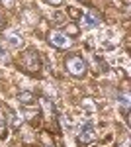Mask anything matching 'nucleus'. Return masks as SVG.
<instances>
[{"label":"nucleus","mask_w":131,"mask_h":147,"mask_svg":"<svg viewBox=\"0 0 131 147\" xmlns=\"http://www.w3.org/2000/svg\"><path fill=\"white\" fill-rule=\"evenodd\" d=\"M0 59H8V47L4 45V41H0Z\"/></svg>","instance_id":"obj_12"},{"label":"nucleus","mask_w":131,"mask_h":147,"mask_svg":"<svg viewBox=\"0 0 131 147\" xmlns=\"http://www.w3.org/2000/svg\"><path fill=\"white\" fill-rule=\"evenodd\" d=\"M2 22H4V20H2V16H0V30L4 28V24H2Z\"/></svg>","instance_id":"obj_17"},{"label":"nucleus","mask_w":131,"mask_h":147,"mask_svg":"<svg viewBox=\"0 0 131 147\" xmlns=\"http://www.w3.org/2000/svg\"><path fill=\"white\" fill-rule=\"evenodd\" d=\"M0 2H2V4H4L6 8H10V6H14V0H0Z\"/></svg>","instance_id":"obj_14"},{"label":"nucleus","mask_w":131,"mask_h":147,"mask_svg":"<svg viewBox=\"0 0 131 147\" xmlns=\"http://www.w3.org/2000/svg\"><path fill=\"white\" fill-rule=\"evenodd\" d=\"M118 100H120V104L123 106V112H127V108L131 106V98H129V92H125V90H121L120 92V96H118Z\"/></svg>","instance_id":"obj_8"},{"label":"nucleus","mask_w":131,"mask_h":147,"mask_svg":"<svg viewBox=\"0 0 131 147\" xmlns=\"http://www.w3.org/2000/svg\"><path fill=\"white\" fill-rule=\"evenodd\" d=\"M100 22H102V18H100L98 12L94 10H88L82 14V24H84V28H88V30H92V28H98Z\"/></svg>","instance_id":"obj_5"},{"label":"nucleus","mask_w":131,"mask_h":147,"mask_svg":"<svg viewBox=\"0 0 131 147\" xmlns=\"http://www.w3.org/2000/svg\"><path fill=\"white\" fill-rule=\"evenodd\" d=\"M45 2H47L49 6H61V4H63V0H45Z\"/></svg>","instance_id":"obj_13"},{"label":"nucleus","mask_w":131,"mask_h":147,"mask_svg":"<svg viewBox=\"0 0 131 147\" xmlns=\"http://www.w3.org/2000/svg\"><path fill=\"white\" fill-rule=\"evenodd\" d=\"M65 65H67V71H69L73 77H77V79L84 77V73H86V63H84V59H82V57H78V55L67 57Z\"/></svg>","instance_id":"obj_1"},{"label":"nucleus","mask_w":131,"mask_h":147,"mask_svg":"<svg viewBox=\"0 0 131 147\" xmlns=\"http://www.w3.org/2000/svg\"><path fill=\"white\" fill-rule=\"evenodd\" d=\"M4 45L10 47V49H20V47L24 45V37L18 34H6V37H4Z\"/></svg>","instance_id":"obj_6"},{"label":"nucleus","mask_w":131,"mask_h":147,"mask_svg":"<svg viewBox=\"0 0 131 147\" xmlns=\"http://www.w3.org/2000/svg\"><path fill=\"white\" fill-rule=\"evenodd\" d=\"M18 100H20L22 106H33V104H35V96H33V92H30V90H22L18 94Z\"/></svg>","instance_id":"obj_7"},{"label":"nucleus","mask_w":131,"mask_h":147,"mask_svg":"<svg viewBox=\"0 0 131 147\" xmlns=\"http://www.w3.org/2000/svg\"><path fill=\"white\" fill-rule=\"evenodd\" d=\"M22 116H16V114H14V116H12V127H14V129H18V127H20V125H22Z\"/></svg>","instance_id":"obj_11"},{"label":"nucleus","mask_w":131,"mask_h":147,"mask_svg":"<svg viewBox=\"0 0 131 147\" xmlns=\"http://www.w3.org/2000/svg\"><path fill=\"white\" fill-rule=\"evenodd\" d=\"M84 104H86L88 110H94V106H92V102H90V100H84Z\"/></svg>","instance_id":"obj_15"},{"label":"nucleus","mask_w":131,"mask_h":147,"mask_svg":"<svg viewBox=\"0 0 131 147\" xmlns=\"http://www.w3.org/2000/svg\"><path fill=\"white\" fill-rule=\"evenodd\" d=\"M94 139H96L94 124H92V122H86V124H84L82 127H80V129H78V134H77V143L82 147V145H88V143H92Z\"/></svg>","instance_id":"obj_2"},{"label":"nucleus","mask_w":131,"mask_h":147,"mask_svg":"<svg viewBox=\"0 0 131 147\" xmlns=\"http://www.w3.org/2000/svg\"><path fill=\"white\" fill-rule=\"evenodd\" d=\"M49 41H51V45L61 47V49H65V47L71 45V39H69L63 32H59V30H55V32H51V34H49Z\"/></svg>","instance_id":"obj_4"},{"label":"nucleus","mask_w":131,"mask_h":147,"mask_svg":"<svg viewBox=\"0 0 131 147\" xmlns=\"http://www.w3.org/2000/svg\"><path fill=\"white\" fill-rule=\"evenodd\" d=\"M22 63L24 67L28 69V71H39L41 67V59H39V53L35 51V49H28L22 57Z\"/></svg>","instance_id":"obj_3"},{"label":"nucleus","mask_w":131,"mask_h":147,"mask_svg":"<svg viewBox=\"0 0 131 147\" xmlns=\"http://www.w3.org/2000/svg\"><path fill=\"white\" fill-rule=\"evenodd\" d=\"M127 145H129V139H125V141L121 143V147H127Z\"/></svg>","instance_id":"obj_16"},{"label":"nucleus","mask_w":131,"mask_h":147,"mask_svg":"<svg viewBox=\"0 0 131 147\" xmlns=\"http://www.w3.org/2000/svg\"><path fill=\"white\" fill-rule=\"evenodd\" d=\"M78 32H80V30H78L77 24H71V22H69V26H67V30L63 32V34H65L67 37H71V35L75 37V35H78Z\"/></svg>","instance_id":"obj_9"},{"label":"nucleus","mask_w":131,"mask_h":147,"mask_svg":"<svg viewBox=\"0 0 131 147\" xmlns=\"http://www.w3.org/2000/svg\"><path fill=\"white\" fill-rule=\"evenodd\" d=\"M22 116L26 120H32L33 116H35V110L33 108H28V106H22Z\"/></svg>","instance_id":"obj_10"}]
</instances>
